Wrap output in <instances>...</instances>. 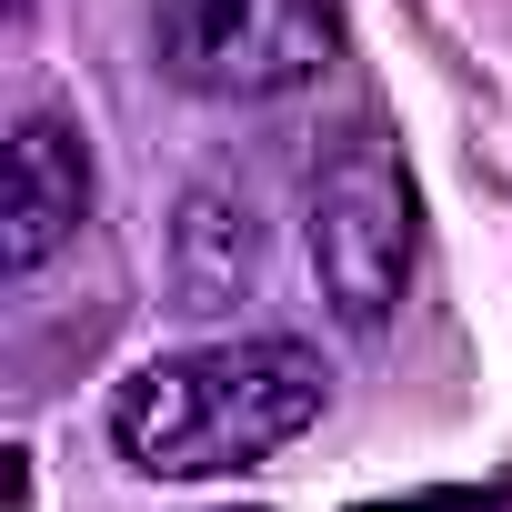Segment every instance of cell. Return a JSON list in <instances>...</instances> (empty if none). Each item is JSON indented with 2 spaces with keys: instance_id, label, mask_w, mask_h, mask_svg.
<instances>
[{
  "instance_id": "3",
  "label": "cell",
  "mask_w": 512,
  "mask_h": 512,
  "mask_svg": "<svg viewBox=\"0 0 512 512\" xmlns=\"http://www.w3.org/2000/svg\"><path fill=\"white\" fill-rule=\"evenodd\" d=\"M151 51L201 101H282L332 71L342 21L332 0H161Z\"/></svg>"
},
{
  "instance_id": "4",
  "label": "cell",
  "mask_w": 512,
  "mask_h": 512,
  "mask_svg": "<svg viewBox=\"0 0 512 512\" xmlns=\"http://www.w3.org/2000/svg\"><path fill=\"white\" fill-rule=\"evenodd\" d=\"M91 221V151L71 131V111H31L11 131V201H0V272L31 282L51 251Z\"/></svg>"
},
{
  "instance_id": "1",
  "label": "cell",
  "mask_w": 512,
  "mask_h": 512,
  "mask_svg": "<svg viewBox=\"0 0 512 512\" xmlns=\"http://www.w3.org/2000/svg\"><path fill=\"white\" fill-rule=\"evenodd\" d=\"M332 402V372L312 342H211V352H171V362H141L121 392H111V442L121 462L141 472H171V482H211V472H241V462H272L282 442H302Z\"/></svg>"
},
{
  "instance_id": "2",
  "label": "cell",
  "mask_w": 512,
  "mask_h": 512,
  "mask_svg": "<svg viewBox=\"0 0 512 512\" xmlns=\"http://www.w3.org/2000/svg\"><path fill=\"white\" fill-rule=\"evenodd\" d=\"M302 241H312V282L332 302L342 332H392L402 312V282H412V181L402 161L352 131L322 171H312V211H302Z\"/></svg>"
},
{
  "instance_id": "6",
  "label": "cell",
  "mask_w": 512,
  "mask_h": 512,
  "mask_svg": "<svg viewBox=\"0 0 512 512\" xmlns=\"http://www.w3.org/2000/svg\"><path fill=\"white\" fill-rule=\"evenodd\" d=\"M412 512H472V502H412Z\"/></svg>"
},
{
  "instance_id": "5",
  "label": "cell",
  "mask_w": 512,
  "mask_h": 512,
  "mask_svg": "<svg viewBox=\"0 0 512 512\" xmlns=\"http://www.w3.org/2000/svg\"><path fill=\"white\" fill-rule=\"evenodd\" d=\"M251 262H262V221H251V201L191 191V201H181V231H171V282H181V302H191V312L231 302V292L251 282Z\"/></svg>"
}]
</instances>
